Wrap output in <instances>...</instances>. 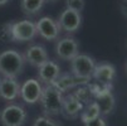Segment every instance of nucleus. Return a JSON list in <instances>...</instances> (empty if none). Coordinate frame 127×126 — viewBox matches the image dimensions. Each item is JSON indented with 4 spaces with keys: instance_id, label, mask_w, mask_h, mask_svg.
Listing matches in <instances>:
<instances>
[{
    "instance_id": "obj_13",
    "label": "nucleus",
    "mask_w": 127,
    "mask_h": 126,
    "mask_svg": "<svg viewBox=\"0 0 127 126\" xmlns=\"http://www.w3.org/2000/svg\"><path fill=\"white\" fill-rule=\"evenodd\" d=\"M20 95V84L15 78L0 80V96L6 101H14Z\"/></svg>"
},
{
    "instance_id": "obj_15",
    "label": "nucleus",
    "mask_w": 127,
    "mask_h": 126,
    "mask_svg": "<svg viewBox=\"0 0 127 126\" xmlns=\"http://www.w3.org/2000/svg\"><path fill=\"white\" fill-rule=\"evenodd\" d=\"M83 83L79 81V80H77L73 75H69V73H65V75H61L56 81L53 82V86L56 87L59 92H62V93H64V92H67L68 89H70V88H73V87H77V86H82Z\"/></svg>"
},
{
    "instance_id": "obj_28",
    "label": "nucleus",
    "mask_w": 127,
    "mask_h": 126,
    "mask_svg": "<svg viewBox=\"0 0 127 126\" xmlns=\"http://www.w3.org/2000/svg\"><path fill=\"white\" fill-rule=\"evenodd\" d=\"M126 72H127V64H126Z\"/></svg>"
},
{
    "instance_id": "obj_22",
    "label": "nucleus",
    "mask_w": 127,
    "mask_h": 126,
    "mask_svg": "<svg viewBox=\"0 0 127 126\" xmlns=\"http://www.w3.org/2000/svg\"><path fill=\"white\" fill-rule=\"evenodd\" d=\"M33 126H63V125L56 120L50 119L49 116H40L35 119Z\"/></svg>"
},
{
    "instance_id": "obj_27",
    "label": "nucleus",
    "mask_w": 127,
    "mask_h": 126,
    "mask_svg": "<svg viewBox=\"0 0 127 126\" xmlns=\"http://www.w3.org/2000/svg\"><path fill=\"white\" fill-rule=\"evenodd\" d=\"M44 1H57V0H44Z\"/></svg>"
},
{
    "instance_id": "obj_3",
    "label": "nucleus",
    "mask_w": 127,
    "mask_h": 126,
    "mask_svg": "<svg viewBox=\"0 0 127 126\" xmlns=\"http://www.w3.org/2000/svg\"><path fill=\"white\" fill-rule=\"evenodd\" d=\"M95 67H96L95 59L87 54H77L70 61L72 75L77 80H79L83 84H87L92 80Z\"/></svg>"
},
{
    "instance_id": "obj_25",
    "label": "nucleus",
    "mask_w": 127,
    "mask_h": 126,
    "mask_svg": "<svg viewBox=\"0 0 127 126\" xmlns=\"http://www.w3.org/2000/svg\"><path fill=\"white\" fill-rule=\"evenodd\" d=\"M121 11H122V14L127 18V0L121 4Z\"/></svg>"
},
{
    "instance_id": "obj_17",
    "label": "nucleus",
    "mask_w": 127,
    "mask_h": 126,
    "mask_svg": "<svg viewBox=\"0 0 127 126\" xmlns=\"http://www.w3.org/2000/svg\"><path fill=\"white\" fill-rule=\"evenodd\" d=\"M98 117H101V111H99L98 105L95 101L89 102L86 109L82 110V114H81V120L83 124H87V122L92 121L95 119H98Z\"/></svg>"
},
{
    "instance_id": "obj_5",
    "label": "nucleus",
    "mask_w": 127,
    "mask_h": 126,
    "mask_svg": "<svg viewBox=\"0 0 127 126\" xmlns=\"http://www.w3.org/2000/svg\"><path fill=\"white\" fill-rule=\"evenodd\" d=\"M11 33H13V42H29L34 39L35 35L38 34L35 23L30 20H20L13 23Z\"/></svg>"
},
{
    "instance_id": "obj_6",
    "label": "nucleus",
    "mask_w": 127,
    "mask_h": 126,
    "mask_svg": "<svg viewBox=\"0 0 127 126\" xmlns=\"http://www.w3.org/2000/svg\"><path fill=\"white\" fill-rule=\"evenodd\" d=\"M42 91H43V86L40 84V82L35 78H30L27 80L22 86H20V97L23 98L24 102L27 103H37L40 100L42 96Z\"/></svg>"
},
{
    "instance_id": "obj_21",
    "label": "nucleus",
    "mask_w": 127,
    "mask_h": 126,
    "mask_svg": "<svg viewBox=\"0 0 127 126\" xmlns=\"http://www.w3.org/2000/svg\"><path fill=\"white\" fill-rule=\"evenodd\" d=\"M11 27H13V23H5L0 25V39L3 42H13Z\"/></svg>"
},
{
    "instance_id": "obj_18",
    "label": "nucleus",
    "mask_w": 127,
    "mask_h": 126,
    "mask_svg": "<svg viewBox=\"0 0 127 126\" xmlns=\"http://www.w3.org/2000/svg\"><path fill=\"white\" fill-rule=\"evenodd\" d=\"M44 3V0H22L20 6L27 15H35L42 10Z\"/></svg>"
},
{
    "instance_id": "obj_4",
    "label": "nucleus",
    "mask_w": 127,
    "mask_h": 126,
    "mask_svg": "<svg viewBox=\"0 0 127 126\" xmlns=\"http://www.w3.org/2000/svg\"><path fill=\"white\" fill-rule=\"evenodd\" d=\"M27 120V112L19 105H8L0 112L3 126H23Z\"/></svg>"
},
{
    "instance_id": "obj_23",
    "label": "nucleus",
    "mask_w": 127,
    "mask_h": 126,
    "mask_svg": "<svg viewBox=\"0 0 127 126\" xmlns=\"http://www.w3.org/2000/svg\"><path fill=\"white\" fill-rule=\"evenodd\" d=\"M65 5H67V9L81 13L84 8V0H65Z\"/></svg>"
},
{
    "instance_id": "obj_24",
    "label": "nucleus",
    "mask_w": 127,
    "mask_h": 126,
    "mask_svg": "<svg viewBox=\"0 0 127 126\" xmlns=\"http://www.w3.org/2000/svg\"><path fill=\"white\" fill-rule=\"evenodd\" d=\"M84 126H107V124L103 120V117H98V119H95L92 121L84 124Z\"/></svg>"
},
{
    "instance_id": "obj_14",
    "label": "nucleus",
    "mask_w": 127,
    "mask_h": 126,
    "mask_svg": "<svg viewBox=\"0 0 127 126\" xmlns=\"http://www.w3.org/2000/svg\"><path fill=\"white\" fill-rule=\"evenodd\" d=\"M82 110H83V105L73 96V93L63 97V105H62L61 114L65 119H76Z\"/></svg>"
},
{
    "instance_id": "obj_11",
    "label": "nucleus",
    "mask_w": 127,
    "mask_h": 126,
    "mask_svg": "<svg viewBox=\"0 0 127 126\" xmlns=\"http://www.w3.org/2000/svg\"><path fill=\"white\" fill-rule=\"evenodd\" d=\"M25 61L29 62L32 66L34 67H40L42 64H44L49 58H48V53L47 49L40 45V44H34L32 47H29L25 52V56H24Z\"/></svg>"
},
{
    "instance_id": "obj_12",
    "label": "nucleus",
    "mask_w": 127,
    "mask_h": 126,
    "mask_svg": "<svg viewBox=\"0 0 127 126\" xmlns=\"http://www.w3.org/2000/svg\"><path fill=\"white\" fill-rule=\"evenodd\" d=\"M115 77H116V68L113 64L110 63L96 64L92 75V78H95L96 82H101L104 84H112Z\"/></svg>"
},
{
    "instance_id": "obj_8",
    "label": "nucleus",
    "mask_w": 127,
    "mask_h": 126,
    "mask_svg": "<svg viewBox=\"0 0 127 126\" xmlns=\"http://www.w3.org/2000/svg\"><path fill=\"white\" fill-rule=\"evenodd\" d=\"M57 23H58L61 30L63 29L67 33H76L81 28L82 15H81V13H77L74 10L65 9L61 13Z\"/></svg>"
},
{
    "instance_id": "obj_19",
    "label": "nucleus",
    "mask_w": 127,
    "mask_h": 126,
    "mask_svg": "<svg viewBox=\"0 0 127 126\" xmlns=\"http://www.w3.org/2000/svg\"><path fill=\"white\" fill-rule=\"evenodd\" d=\"M87 86L89 88L91 93H92V97H97L107 92H112V84H104V83L95 81V82H88Z\"/></svg>"
},
{
    "instance_id": "obj_1",
    "label": "nucleus",
    "mask_w": 127,
    "mask_h": 126,
    "mask_svg": "<svg viewBox=\"0 0 127 126\" xmlns=\"http://www.w3.org/2000/svg\"><path fill=\"white\" fill-rule=\"evenodd\" d=\"M25 64V58L22 53L14 49H8L0 53V75L4 78H16Z\"/></svg>"
},
{
    "instance_id": "obj_2",
    "label": "nucleus",
    "mask_w": 127,
    "mask_h": 126,
    "mask_svg": "<svg viewBox=\"0 0 127 126\" xmlns=\"http://www.w3.org/2000/svg\"><path fill=\"white\" fill-rule=\"evenodd\" d=\"M63 93L59 92L53 84H48L43 87L42 96H40V105L42 110L45 116H56L62 112V105H63Z\"/></svg>"
},
{
    "instance_id": "obj_9",
    "label": "nucleus",
    "mask_w": 127,
    "mask_h": 126,
    "mask_svg": "<svg viewBox=\"0 0 127 126\" xmlns=\"http://www.w3.org/2000/svg\"><path fill=\"white\" fill-rule=\"evenodd\" d=\"M56 53L57 56L63 61H72L78 53V43L73 38H62L56 44Z\"/></svg>"
},
{
    "instance_id": "obj_16",
    "label": "nucleus",
    "mask_w": 127,
    "mask_h": 126,
    "mask_svg": "<svg viewBox=\"0 0 127 126\" xmlns=\"http://www.w3.org/2000/svg\"><path fill=\"white\" fill-rule=\"evenodd\" d=\"M95 102L98 105L102 116L110 115L115 110V106H116V100H115V96L112 92H107L104 95L95 97Z\"/></svg>"
},
{
    "instance_id": "obj_7",
    "label": "nucleus",
    "mask_w": 127,
    "mask_h": 126,
    "mask_svg": "<svg viewBox=\"0 0 127 126\" xmlns=\"http://www.w3.org/2000/svg\"><path fill=\"white\" fill-rule=\"evenodd\" d=\"M35 28H37V33L42 38L47 41H56L59 37L61 28L58 23L52 19L50 16H43L35 23Z\"/></svg>"
},
{
    "instance_id": "obj_20",
    "label": "nucleus",
    "mask_w": 127,
    "mask_h": 126,
    "mask_svg": "<svg viewBox=\"0 0 127 126\" xmlns=\"http://www.w3.org/2000/svg\"><path fill=\"white\" fill-rule=\"evenodd\" d=\"M73 96L83 105V103H89L91 98H92V93H91L89 88L87 84H82V86H77L76 91L73 93Z\"/></svg>"
},
{
    "instance_id": "obj_26",
    "label": "nucleus",
    "mask_w": 127,
    "mask_h": 126,
    "mask_svg": "<svg viewBox=\"0 0 127 126\" xmlns=\"http://www.w3.org/2000/svg\"><path fill=\"white\" fill-rule=\"evenodd\" d=\"M8 1H9V0H0V5H5Z\"/></svg>"
},
{
    "instance_id": "obj_10",
    "label": "nucleus",
    "mask_w": 127,
    "mask_h": 126,
    "mask_svg": "<svg viewBox=\"0 0 127 126\" xmlns=\"http://www.w3.org/2000/svg\"><path fill=\"white\" fill-rule=\"evenodd\" d=\"M38 69H39L38 71L39 81H42L45 86L53 84V82L61 76V67H59L58 63H56L54 61H49L48 59Z\"/></svg>"
}]
</instances>
